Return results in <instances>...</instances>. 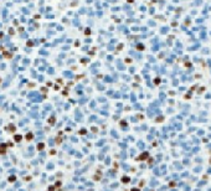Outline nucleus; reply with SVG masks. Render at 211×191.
Wrapping results in <instances>:
<instances>
[{"instance_id":"obj_1","label":"nucleus","mask_w":211,"mask_h":191,"mask_svg":"<svg viewBox=\"0 0 211 191\" xmlns=\"http://www.w3.org/2000/svg\"><path fill=\"white\" fill-rule=\"evenodd\" d=\"M0 153H1V154L5 153V147H0Z\"/></svg>"},{"instance_id":"obj_2","label":"nucleus","mask_w":211,"mask_h":191,"mask_svg":"<svg viewBox=\"0 0 211 191\" xmlns=\"http://www.w3.org/2000/svg\"><path fill=\"white\" fill-rule=\"evenodd\" d=\"M20 139H21V137H20V135H16V137H15V140H18V142H19Z\"/></svg>"},{"instance_id":"obj_3","label":"nucleus","mask_w":211,"mask_h":191,"mask_svg":"<svg viewBox=\"0 0 211 191\" xmlns=\"http://www.w3.org/2000/svg\"><path fill=\"white\" fill-rule=\"evenodd\" d=\"M9 180H10V181H14V180H15V176H11V178H9Z\"/></svg>"},{"instance_id":"obj_4","label":"nucleus","mask_w":211,"mask_h":191,"mask_svg":"<svg viewBox=\"0 0 211 191\" xmlns=\"http://www.w3.org/2000/svg\"><path fill=\"white\" fill-rule=\"evenodd\" d=\"M147 157H148V155H147V154H145V155H142L141 158H139V159H145V158H147Z\"/></svg>"},{"instance_id":"obj_5","label":"nucleus","mask_w":211,"mask_h":191,"mask_svg":"<svg viewBox=\"0 0 211 191\" xmlns=\"http://www.w3.org/2000/svg\"><path fill=\"white\" fill-rule=\"evenodd\" d=\"M132 191H139V190H138V189H133Z\"/></svg>"}]
</instances>
